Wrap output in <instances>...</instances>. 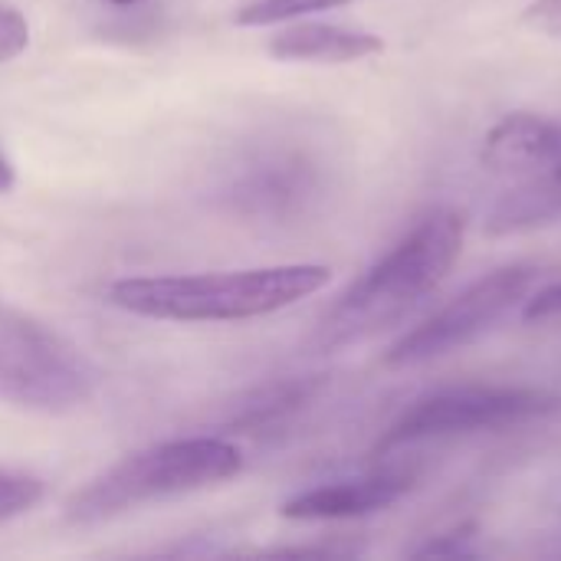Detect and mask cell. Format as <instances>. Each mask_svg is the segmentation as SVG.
I'll return each instance as SVG.
<instances>
[{
	"mask_svg": "<svg viewBox=\"0 0 561 561\" xmlns=\"http://www.w3.org/2000/svg\"><path fill=\"white\" fill-rule=\"evenodd\" d=\"M329 279L332 270L322 263H283L230 273L118 279L105 289V299L122 312L161 322H247L316 296Z\"/></svg>",
	"mask_w": 561,
	"mask_h": 561,
	"instance_id": "1",
	"label": "cell"
},
{
	"mask_svg": "<svg viewBox=\"0 0 561 561\" xmlns=\"http://www.w3.org/2000/svg\"><path fill=\"white\" fill-rule=\"evenodd\" d=\"M463 214L434 210L398 247H391L348 293L332 306L322 322L319 345H352L424 302L454 270L463 250Z\"/></svg>",
	"mask_w": 561,
	"mask_h": 561,
	"instance_id": "2",
	"label": "cell"
},
{
	"mask_svg": "<svg viewBox=\"0 0 561 561\" xmlns=\"http://www.w3.org/2000/svg\"><path fill=\"white\" fill-rule=\"evenodd\" d=\"M243 470V454L227 437H181L135 450L92 477L66 503L72 526H99L138 506L227 483Z\"/></svg>",
	"mask_w": 561,
	"mask_h": 561,
	"instance_id": "3",
	"label": "cell"
},
{
	"mask_svg": "<svg viewBox=\"0 0 561 561\" xmlns=\"http://www.w3.org/2000/svg\"><path fill=\"white\" fill-rule=\"evenodd\" d=\"M99 388V368L66 335L46 322L0 302V401L66 414L82 408Z\"/></svg>",
	"mask_w": 561,
	"mask_h": 561,
	"instance_id": "4",
	"label": "cell"
},
{
	"mask_svg": "<svg viewBox=\"0 0 561 561\" xmlns=\"http://www.w3.org/2000/svg\"><path fill=\"white\" fill-rule=\"evenodd\" d=\"M536 279H539V270L523 266V263L503 266V270L477 279L454 302H447L440 312H434L424 325L411 329L401 342H394L391 352L385 355V365L411 368V365L434 362L440 355H450V352L477 342L483 332H490L510 309H516L529 296Z\"/></svg>",
	"mask_w": 561,
	"mask_h": 561,
	"instance_id": "5",
	"label": "cell"
},
{
	"mask_svg": "<svg viewBox=\"0 0 561 561\" xmlns=\"http://www.w3.org/2000/svg\"><path fill=\"white\" fill-rule=\"evenodd\" d=\"M546 411V398L526 388H447L434 391L421 401H414L398 424L381 437L378 454H388L404 444H421L434 437H454V434H473V431H493L516 421H526L533 414Z\"/></svg>",
	"mask_w": 561,
	"mask_h": 561,
	"instance_id": "6",
	"label": "cell"
},
{
	"mask_svg": "<svg viewBox=\"0 0 561 561\" xmlns=\"http://www.w3.org/2000/svg\"><path fill=\"white\" fill-rule=\"evenodd\" d=\"M319 191V171L316 164L299 151H263L240 164L224 197L230 210L250 220H289L302 214Z\"/></svg>",
	"mask_w": 561,
	"mask_h": 561,
	"instance_id": "7",
	"label": "cell"
},
{
	"mask_svg": "<svg viewBox=\"0 0 561 561\" xmlns=\"http://www.w3.org/2000/svg\"><path fill=\"white\" fill-rule=\"evenodd\" d=\"M411 490V477L378 473L365 480H345L306 490L283 503V516L296 523H332V519H358L378 510H388Z\"/></svg>",
	"mask_w": 561,
	"mask_h": 561,
	"instance_id": "8",
	"label": "cell"
},
{
	"mask_svg": "<svg viewBox=\"0 0 561 561\" xmlns=\"http://www.w3.org/2000/svg\"><path fill=\"white\" fill-rule=\"evenodd\" d=\"M561 154V125L542 115L516 112L496 122L483 145V164L496 174H539Z\"/></svg>",
	"mask_w": 561,
	"mask_h": 561,
	"instance_id": "9",
	"label": "cell"
},
{
	"mask_svg": "<svg viewBox=\"0 0 561 561\" xmlns=\"http://www.w3.org/2000/svg\"><path fill=\"white\" fill-rule=\"evenodd\" d=\"M270 56L283 62H355L385 49L381 36L335 23H293L270 39Z\"/></svg>",
	"mask_w": 561,
	"mask_h": 561,
	"instance_id": "10",
	"label": "cell"
},
{
	"mask_svg": "<svg viewBox=\"0 0 561 561\" xmlns=\"http://www.w3.org/2000/svg\"><path fill=\"white\" fill-rule=\"evenodd\" d=\"M329 378L325 375H302V378H279L270 385L253 388L240 398L233 417L227 421L230 434H263L279 424H286L293 414L309 408L322 391Z\"/></svg>",
	"mask_w": 561,
	"mask_h": 561,
	"instance_id": "11",
	"label": "cell"
},
{
	"mask_svg": "<svg viewBox=\"0 0 561 561\" xmlns=\"http://www.w3.org/2000/svg\"><path fill=\"white\" fill-rule=\"evenodd\" d=\"M561 217V181L556 174L542 171L539 178L506 191L490 217H486V233L490 237H510L523 230H536L546 224H556Z\"/></svg>",
	"mask_w": 561,
	"mask_h": 561,
	"instance_id": "12",
	"label": "cell"
},
{
	"mask_svg": "<svg viewBox=\"0 0 561 561\" xmlns=\"http://www.w3.org/2000/svg\"><path fill=\"white\" fill-rule=\"evenodd\" d=\"M46 496V483L26 470L0 467V526L33 513Z\"/></svg>",
	"mask_w": 561,
	"mask_h": 561,
	"instance_id": "13",
	"label": "cell"
},
{
	"mask_svg": "<svg viewBox=\"0 0 561 561\" xmlns=\"http://www.w3.org/2000/svg\"><path fill=\"white\" fill-rule=\"evenodd\" d=\"M345 3H355V0H253L237 10V23L240 26H273V23L306 16V13L335 10Z\"/></svg>",
	"mask_w": 561,
	"mask_h": 561,
	"instance_id": "14",
	"label": "cell"
},
{
	"mask_svg": "<svg viewBox=\"0 0 561 561\" xmlns=\"http://www.w3.org/2000/svg\"><path fill=\"white\" fill-rule=\"evenodd\" d=\"M30 46V23L16 7L0 3V62L16 59Z\"/></svg>",
	"mask_w": 561,
	"mask_h": 561,
	"instance_id": "15",
	"label": "cell"
},
{
	"mask_svg": "<svg viewBox=\"0 0 561 561\" xmlns=\"http://www.w3.org/2000/svg\"><path fill=\"white\" fill-rule=\"evenodd\" d=\"M561 316V276L539 286L533 296L523 299V319L526 322H546V319H556Z\"/></svg>",
	"mask_w": 561,
	"mask_h": 561,
	"instance_id": "16",
	"label": "cell"
},
{
	"mask_svg": "<svg viewBox=\"0 0 561 561\" xmlns=\"http://www.w3.org/2000/svg\"><path fill=\"white\" fill-rule=\"evenodd\" d=\"M523 23L542 36H552L561 39V0H536L526 7L523 13Z\"/></svg>",
	"mask_w": 561,
	"mask_h": 561,
	"instance_id": "17",
	"label": "cell"
},
{
	"mask_svg": "<svg viewBox=\"0 0 561 561\" xmlns=\"http://www.w3.org/2000/svg\"><path fill=\"white\" fill-rule=\"evenodd\" d=\"M470 533V529H467ZM467 533H450V536H444V542H431V546H424L417 556L421 559H440V556H470V549L463 546L470 536Z\"/></svg>",
	"mask_w": 561,
	"mask_h": 561,
	"instance_id": "18",
	"label": "cell"
},
{
	"mask_svg": "<svg viewBox=\"0 0 561 561\" xmlns=\"http://www.w3.org/2000/svg\"><path fill=\"white\" fill-rule=\"evenodd\" d=\"M13 187V168H10V161L0 154V194H7Z\"/></svg>",
	"mask_w": 561,
	"mask_h": 561,
	"instance_id": "19",
	"label": "cell"
},
{
	"mask_svg": "<svg viewBox=\"0 0 561 561\" xmlns=\"http://www.w3.org/2000/svg\"><path fill=\"white\" fill-rule=\"evenodd\" d=\"M549 174H556V178H559V181H561V154H559V158H556V164L549 168Z\"/></svg>",
	"mask_w": 561,
	"mask_h": 561,
	"instance_id": "20",
	"label": "cell"
},
{
	"mask_svg": "<svg viewBox=\"0 0 561 561\" xmlns=\"http://www.w3.org/2000/svg\"><path fill=\"white\" fill-rule=\"evenodd\" d=\"M108 3H115V7H131V3H141V0H108Z\"/></svg>",
	"mask_w": 561,
	"mask_h": 561,
	"instance_id": "21",
	"label": "cell"
}]
</instances>
